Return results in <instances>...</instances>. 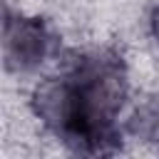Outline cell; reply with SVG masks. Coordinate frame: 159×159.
I'll use <instances>...</instances> for the list:
<instances>
[{"label": "cell", "mask_w": 159, "mask_h": 159, "mask_svg": "<svg viewBox=\"0 0 159 159\" xmlns=\"http://www.w3.org/2000/svg\"><path fill=\"white\" fill-rule=\"evenodd\" d=\"M132 132L147 139H159V99L147 102L132 117Z\"/></svg>", "instance_id": "3957f363"}, {"label": "cell", "mask_w": 159, "mask_h": 159, "mask_svg": "<svg viewBox=\"0 0 159 159\" xmlns=\"http://www.w3.org/2000/svg\"><path fill=\"white\" fill-rule=\"evenodd\" d=\"M152 32H154V35L159 37V7H157V10L152 12Z\"/></svg>", "instance_id": "277c9868"}, {"label": "cell", "mask_w": 159, "mask_h": 159, "mask_svg": "<svg viewBox=\"0 0 159 159\" xmlns=\"http://www.w3.org/2000/svg\"><path fill=\"white\" fill-rule=\"evenodd\" d=\"M55 37L37 17L5 20V62L10 70L27 72L40 67L52 52Z\"/></svg>", "instance_id": "7a4b0ae2"}, {"label": "cell", "mask_w": 159, "mask_h": 159, "mask_svg": "<svg viewBox=\"0 0 159 159\" xmlns=\"http://www.w3.org/2000/svg\"><path fill=\"white\" fill-rule=\"evenodd\" d=\"M124 65L114 52L92 50L72 60L67 75L35 89L37 117L77 152H107L117 142L114 114L124 99Z\"/></svg>", "instance_id": "6da1fadb"}]
</instances>
